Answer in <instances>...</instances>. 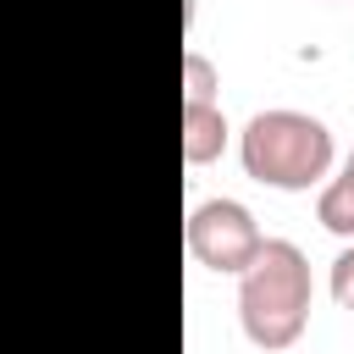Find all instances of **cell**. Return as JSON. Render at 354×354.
<instances>
[{"label":"cell","instance_id":"obj_1","mask_svg":"<svg viewBox=\"0 0 354 354\" xmlns=\"http://www.w3.org/2000/svg\"><path fill=\"white\" fill-rule=\"evenodd\" d=\"M310 260L293 238H266V249L238 277V321L254 348H293L310 326Z\"/></svg>","mask_w":354,"mask_h":354},{"label":"cell","instance_id":"obj_2","mask_svg":"<svg viewBox=\"0 0 354 354\" xmlns=\"http://www.w3.org/2000/svg\"><path fill=\"white\" fill-rule=\"evenodd\" d=\"M332 133L321 116L277 105V111H254L238 133V160L260 188L277 194H304L315 183H326L332 171Z\"/></svg>","mask_w":354,"mask_h":354},{"label":"cell","instance_id":"obj_3","mask_svg":"<svg viewBox=\"0 0 354 354\" xmlns=\"http://www.w3.org/2000/svg\"><path fill=\"white\" fill-rule=\"evenodd\" d=\"M183 243H188V254H194L205 271L243 277L249 260L266 249V232H260V221H254V210H249L243 199L216 194V199H199V205L188 210Z\"/></svg>","mask_w":354,"mask_h":354},{"label":"cell","instance_id":"obj_4","mask_svg":"<svg viewBox=\"0 0 354 354\" xmlns=\"http://www.w3.org/2000/svg\"><path fill=\"white\" fill-rule=\"evenodd\" d=\"M232 127L221 116V105H183V160L188 166H210L221 160Z\"/></svg>","mask_w":354,"mask_h":354},{"label":"cell","instance_id":"obj_5","mask_svg":"<svg viewBox=\"0 0 354 354\" xmlns=\"http://www.w3.org/2000/svg\"><path fill=\"white\" fill-rule=\"evenodd\" d=\"M315 221H321L332 238H348V243H354V171H348V166L321 183V194H315Z\"/></svg>","mask_w":354,"mask_h":354},{"label":"cell","instance_id":"obj_6","mask_svg":"<svg viewBox=\"0 0 354 354\" xmlns=\"http://www.w3.org/2000/svg\"><path fill=\"white\" fill-rule=\"evenodd\" d=\"M216 88H221L216 61L199 50H183V105H216Z\"/></svg>","mask_w":354,"mask_h":354},{"label":"cell","instance_id":"obj_7","mask_svg":"<svg viewBox=\"0 0 354 354\" xmlns=\"http://www.w3.org/2000/svg\"><path fill=\"white\" fill-rule=\"evenodd\" d=\"M326 288H332V299L343 304V310H354V243L332 260V277H326Z\"/></svg>","mask_w":354,"mask_h":354},{"label":"cell","instance_id":"obj_8","mask_svg":"<svg viewBox=\"0 0 354 354\" xmlns=\"http://www.w3.org/2000/svg\"><path fill=\"white\" fill-rule=\"evenodd\" d=\"M343 166H348V171H354V149H348V160H343Z\"/></svg>","mask_w":354,"mask_h":354}]
</instances>
